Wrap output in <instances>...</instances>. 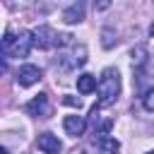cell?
I'll list each match as a JSON object with an SVG mask.
<instances>
[{"instance_id": "1", "label": "cell", "mask_w": 154, "mask_h": 154, "mask_svg": "<svg viewBox=\"0 0 154 154\" xmlns=\"http://www.w3.org/2000/svg\"><path fill=\"white\" fill-rule=\"evenodd\" d=\"M99 106H111L120 96V75L116 67H106L99 77Z\"/></svg>"}, {"instance_id": "2", "label": "cell", "mask_w": 154, "mask_h": 154, "mask_svg": "<svg viewBox=\"0 0 154 154\" xmlns=\"http://www.w3.org/2000/svg\"><path fill=\"white\" fill-rule=\"evenodd\" d=\"M55 43H60V36H58L51 26H38V29L34 31V46H38L41 51H48V48H53Z\"/></svg>"}, {"instance_id": "3", "label": "cell", "mask_w": 154, "mask_h": 154, "mask_svg": "<svg viewBox=\"0 0 154 154\" xmlns=\"http://www.w3.org/2000/svg\"><path fill=\"white\" fill-rule=\"evenodd\" d=\"M31 46H34V34L31 31H19V36L14 38V46H12L10 55L12 58H26L29 51H31Z\"/></svg>"}, {"instance_id": "4", "label": "cell", "mask_w": 154, "mask_h": 154, "mask_svg": "<svg viewBox=\"0 0 154 154\" xmlns=\"http://www.w3.org/2000/svg\"><path fill=\"white\" fill-rule=\"evenodd\" d=\"M41 77H43V72H41V67H36V65H22V67L17 70V84H19V87H31V84H36Z\"/></svg>"}, {"instance_id": "5", "label": "cell", "mask_w": 154, "mask_h": 154, "mask_svg": "<svg viewBox=\"0 0 154 154\" xmlns=\"http://www.w3.org/2000/svg\"><path fill=\"white\" fill-rule=\"evenodd\" d=\"M36 144H38V149L43 154H60L63 152V144H60V140L53 132H41L38 140H36Z\"/></svg>"}, {"instance_id": "6", "label": "cell", "mask_w": 154, "mask_h": 154, "mask_svg": "<svg viewBox=\"0 0 154 154\" xmlns=\"http://www.w3.org/2000/svg\"><path fill=\"white\" fill-rule=\"evenodd\" d=\"M24 111H26L29 116H36V118H38V116H41V118L48 116V96H46V94H36V96L24 106Z\"/></svg>"}, {"instance_id": "7", "label": "cell", "mask_w": 154, "mask_h": 154, "mask_svg": "<svg viewBox=\"0 0 154 154\" xmlns=\"http://www.w3.org/2000/svg\"><path fill=\"white\" fill-rule=\"evenodd\" d=\"M63 128H65V132H67V135L79 137V135H84V130H87V120H84L82 116H65Z\"/></svg>"}, {"instance_id": "8", "label": "cell", "mask_w": 154, "mask_h": 154, "mask_svg": "<svg viewBox=\"0 0 154 154\" xmlns=\"http://www.w3.org/2000/svg\"><path fill=\"white\" fill-rule=\"evenodd\" d=\"M120 152V142L111 135H101L96 140V154H118Z\"/></svg>"}, {"instance_id": "9", "label": "cell", "mask_w": 154, "mask_h": 154, "mask_svg": "<svg viewBox=\"0 0 154 154\" xmlns=\"http://www.w3.org/2000/svg\"><path fill=\"white\" fill-rule=\"evenodd\" d=\"M63 19H65L67 24H77V22H82V19H84V5H82V2L70 5V7L63 12Z\"/></svg>"}, {"instance_id": "10", "label": "cell", "mask_w": 154, "mask_h": 154, "mask_svg": "<svg viewBox=\"0 0 154 154\" xmlns=\"http://www.w3.org/2000/svg\"><path fill=\"white\" fill-rule=\"evenodd\" d=\"M96 87H99V82H96V77H94V75L84 72V75H79V77H77V89H79L82 94H91Z\"/></svg>"}, {"instance_id": "11", "label": "cell", "mask_w": 154, "mask_h": 154, "mask_svg": "<svg viewBox=\"0 0 154 154\" xmlns=\"http://www.w3.org/2000/svg\"><path fill=\"white\" fill-rule=\"evenodd\" d=\"M142 103H144V108H147V111H152V113H154V87H152V89H147V94L142 96Z\"/></svg>"}, {"instance_id": "12", "label": "cell", "mask_w": 154, "mask_h": 154, "mask_svg": "<svg viewBox=\"0 0 154 154\" xmlns=\"http://www.w3.org/2000/svg\"><path fill=\"white\" fill-rule=\"evenodd\" d=\"M130 55H132V63H142V60H144V55H147V51H144V48L140 46L137 51L132 48V53H130Z\"/></svg>"}, {"instance_id": "13", "label": "cell", "mask_w": 154, "mask_h": 154, "mask_svg": "<svg viewBox=\"0 0 154 154\" xmlns=\"http://www.w3.org/2000/svg\"><path fill=\"white\" fill-rule=\"evenodd\" d=\"M63 103H67V106H77V108L82 106V101H79V99H72V96H65V99H63Z\"/></svg>"}, {"instance_id": "14", "label": "cell", "mask_w": 154, "mask_h": 154, "mask_svg": "<svg viewBox=\"0 0 154 154\" xmlns=\"http://www.w3.org/2000/svg\"><path fill=\"white\" fill-rule=\"evenodd\" d=\"M149 34H152V36H154V22H152V26H149Z\"/></svg>"}, {"instance_id": "15", "label": "cell", "mask_w": 154, "mask_h": 154, "mask_svg": "<svg viewBox=\"0 0 154 154\" xmlns=\"http://www.w3.org/2000/svg\"><path fill=\"white\" fill-rule=\"evenodd\" d=\"M0 154H10V152H7V149H0Z\"/></svg>"}, {"instance_id": "16", "label": "cell", "mask_w": 154, "mask_h": 154, "mask_svg": "<svg viewBox=\"0 0 154 154\" xmlns=\"http://www.w3.org/2000/svg\"><path fill=\"white\" fill-rule=\"evenodd\" d=\"M147 154H154V149H152V152H147Z\"/></svg>"}]
</instances>
